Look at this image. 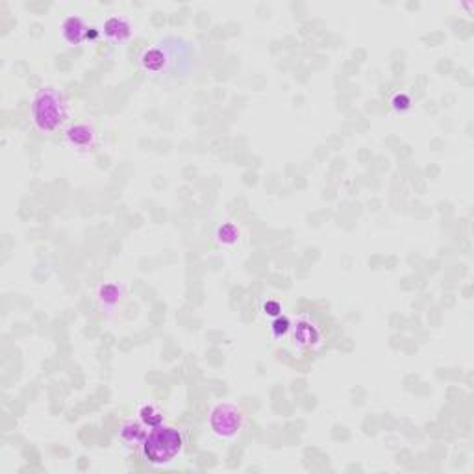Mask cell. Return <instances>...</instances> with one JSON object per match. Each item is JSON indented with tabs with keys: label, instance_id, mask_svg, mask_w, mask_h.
Returning a JSON list of instances; mask_svg holds the SVG:
<instances>
[{
	"label": "cell",
	"instance_id": "cell-3",
	"mask_svg": "<svg viewBox=\"0 0 474 474\" xmlns=\"http://www.w3.org/2000/svg\"><path fill=\"white\" fill-rule=\"evenodd\" d=\"M143 454L152 465H167L182 454L183 437L182 432L174 426L160 425L147 434L143 441Z\"/></svg>",
	"mask_w": 474,
	"mask_h": 474
},
{
	"label": "cell",
	"instance_id": "cell-2",
	"mask_svg": "<svg viewBox=\"0 0 474 474\" xmlns=\"http://www.w3.org/2000/svg\"><path fill=\"white\" fill-rule=\"evenodd\" d=\"M30 117L33 126L41 133L58 130L69 117V106L63 93L54 88L39 89L30 104Z\"/></svg>",
	"mask_w": 474,
	"mask_h": 474
},
{
	"label": "cell",
	"instance_id": "cell-8",
	"mask_svg": "<svg viewBox=\"0 0 474 474\" xmlns=\"http://www.w3.org/2000/svg\"><path fill=\"white\" fill-rule=\"evenodd\" d=\"M145 437H147L145 425L136 423V420H126V423L119 428V439H121L122 445H126V447L143 445Z\"/></svg>",
	"mask_w": 474,
	"mask_h": 474
},
{
	"label": "cell",
	"instance_id": "cell-6",
	"mask_svg": "<svg viewBox=\"0 0 474 474\" xmlns=\"http://www.w3.org/2000/svg\"><path fill=\"white\" fill-rule=\"evenodd\" d=\"M104 35L111 43H124L132 35V22L124 15H111L104 22Z\"/></svg>",
	"mask_w": 474,
	"mask_h": 474
},
{
	"label": "cell",
	"instance_id": "cell-1",
	"mask_svg": "<svg viewBox=\"0 0 474 474\" xmlns=\"http://www.w3.org/2000/svg\"><path fill=\"white\" fill-rule=\"evenodd\" d=\"M139 63L150 76L178 80L180 76H188L195 63V54L189 43H183L180 39H167L145 49L143 54L139 56Z\"/></svg>",
	"mask_w": 474,
	"mask_h": 474
},
{
	"label": "cell",
	"instance_id": "cell-4",
	"mask_svg": "<svg viewBox=\"0 0 474 474\" xmlns=\"http://www.w3.org/2000/svg\"><path fill=\"white\" fill-rule=\"evenodd\" d=\"M243 423H245V415L234 404H217L211 411V432L219 439H234L239 436V432L243 430Z\"/></svg>",
	"mask_w": 474,
	"mask_h": 474
},
{
	"label": "cell",
	"instance_id": "cell-7",
	"mask_svg": "<svg viewBox=\"0 0 474 474\" xmlns=\"http://www.w3.org/2000/svg\"><path fill=\"white\" fill-rule=\"evenodd\" d=\"M88 30L89 28L85 26V22L80 17L74 15L63 19L60 26L61 38H63V41L67 44H71V47H76V44L82 43L83 39H88Z\"/></svg>",
	"mask_w": 474,
	"mask_h": 474
},
{
	"label": "cell",
	"instance_id": "cell-10",
	"mask_svg": "<svg viewBox=\"0 0 474 474\" xmlns=\"http://www.w3.org/2000/svg\"><path fill=\"white\" fill-rule=\"evenodd\" d=\"M139 419H141V423L145 426H149V428H156V426L163 425V414H161L160 408L154 406V404H143L139 408Z\"/></svg>",
	"mask_w": 474,
	"mask_h": 474
},
{
	"label": "cell",
	"instance_id": "cell-5",
	"mask_svg": "<svg viewBox=\"0 0 474 474\" xmlns=\"http://www.w3.org/2000/svg\"><path fill=\"white\" fill-rule=\"evenodd\" d=\"M65 141L74 150H91L97 143V130L88 122H74L65 130Z\"/></svg>",
	"mask_w": 474,
	"mask_h": 474
},
{
	"label": "cell",
	"instance_id": "cell-13",
	"mask_svg": "<svg viewBox=\"0 0 474 474\" xmlns=\"http://www.w3.org/2000/svg\"><path fill=\"white\" fill-rule=\"evenodd\" d=\"M409 99L406 97V95H395V99H393V108L398 111H406L409 110Z\"/></svg>",
	"mask_w": 474,
	"mask_h": 474
},
{
	"label": "cell",
	"instance_id": "cell-9",
	"mask_svg": "<svg viewBox=\"0 0 474 474\" xmlns=\"http://www.w3.org/2000/svg\"><path fill=\"white\" fill-rule=\"evenodd\" d=\"M122 289L117 284H104L99 289V302L102 308H115L121 302Z\"/></svg>",
	"mask_w": 474,
	"mask_h": 474
},
{
	"label": "cell",
	"instance_id": "cell-11",
	"mask_svg": "<svg viewBox=\"0 0 474 474\" xmlns=\"http://www.w3.org/2000/svg\"><path fill=\"white\" fill-rule=\"evenodd\" d=\"M217 237H219V241L224 243V245H230V243H236L237 241V237H239V232H237L234 224H227V227H222L221 230H219Z\"/></svg>",
	"mask_w": 474,
	"mask_h": 474
},
{
	"label": "cell",
	"instance_id": "cell-12",
	"mask_svg": "<svg viewBox=\"0 0 474 474\" xmlns=\"http://www.w3.org/2000/svg\"><path fill=\"white\" fill-rule=\"evenodd\" d=\"M287 328H289V320L287 319H276L275 322H272V336L275 337H280V336H284L287 332Z\"/></svg>",
	"mask_w": 474,
	"mask_h": 474
},
{
	"label": "cell",
	"instance_id": "cell-14",
	"mask_svg": "<svg viewBox=\"0 0 474 474\" xmlns=\"http://www.w3.org/2000/svg\"><path fill=\"white\" fill-rule=\"evenodd\" d=\"M281 308L280 304L275 302V300H270V302L265 304V313L267 315H272V317H276V315H280Z\"/></svg>",
	"mask_w": 474,
	"mask_h": 474
}]
</instances>
